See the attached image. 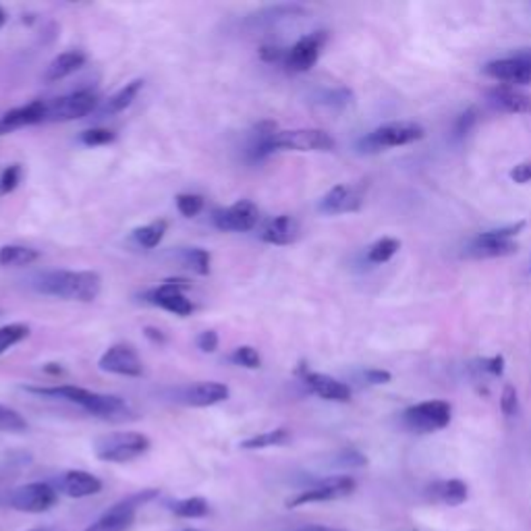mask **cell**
Returning a JSON list of instances; mask_svg holds the SVG:
<instances>
[{
  "instance_id": "cell-8",
  "label": "cell",
  "mask_w": 531,
  "mask_h": 531,
  "mask_svg": "<svg viewBox=\"0 0 531 531\" xmlns=\"http://www.w3.org/2000/svg\"><path fill=\"white\" fill-rule=\"evenodd\" d=\"M98 109V98L94 92L79 90L73 94L46 100L44 123H69L88 117Z\"/></svg>"
},
{
  "instance_id": "cell-41",
  "label": "cell",
  "mask_w": 531,
  "mask_h": 531,
  "mask_svg": "<svg viewBox=\"0 0 531 531\" xmlns=\"http://www.w3.org/2000/svg\"><path fill=\"white\" fill-rule=\"evenodd\" d=\"M21 175H24V170H21L19 164H11V167H6L3 170V175H0V193L6 196V193L15 191L17 185L21 183Z\"/></svg>"
},
{
  "instance_id": "cell-10",
  "label": "cell",
  "mask_w": 531,
  "mask_h": 531,
  "mask_svg": "<svg viewBox=\"0 0 531 531\" xmlns=\"http://www.w3.org/2000/svg\"><path fill=\"white\" fill-rule=\"evenodd\" d=\"M357 488V482L353 478L349 476H333L326 479H320L314 486L307 488V490L299 492L297 497H293L286 500V507L289 508H297L304 505H312V502H330V500H339L353 494Z\"/></svg>"
},
{
  "instance_id": "cell-23",
  "label": "cell",
  "mask_w": 531,
  "mask_h": 531,
  "mask_svg": "<svg viewBox=\"0 0 531 531\" xmlns=\"http://www.w3.org/2000/svg\"><path fill=\"white\" fill-rule=\"evenodd\" d=\"M61 490L71 498H85L102 492V482L88 471L73 469L61 478Z\"/></svg>"
},
{
  "instance_id": "cell-27",
  "label": "cell",
  "mask_w": 531,
  "mask_h": 531,
  "mask_svg": "<svg viewBox=\"0 0 531 531\" xmlns=\"http://www.w3.org/2000/svg\"><path fill=\"white\" fill-rule=\"evenodd\" d=\"M143 90V79H133V82L125 83L123 88H121L117 94H112L109 100H106L104 106H102V112L104 117L106 114H119L123 112L125 109H129L135 102V98L141 94Z\"/></svg>"
},
{
  "instance_id": "cell-50",
  "label": "cell",
  "mask_w": 531,
  "mask_h": 531,
  "mask_svg": "<svg viewBox=\"0 0 531 531\" xmlns=\"http://www.w3.org/2000/svg\"><path fill=\"white\" fill-rule=\"evenodd\" d=\"M146 336H148V339L152 341V343H158V344H162V343H164V334H162V330H158V328L148 326V328H146Z\"/></svg>"
},
{
  "instance_id": "cell-1",
  "label": "cell",
  "mask_w": 531,
  "mask_h": 531,
  "mask_svg": "<svg viewBox=\"0 0 531 531\" xmlns=\"http://www.w3.org/2000/svg\"><path fill=\"white\" fill-rule=\"evenodd\" d=\"M25 391L40 394V397L69 401V403L82 407L85 413L94 415V418L104 420V421H127L135 418L133 409L129 407L125 399L117 397V394L94 392V391L82 389V386H73V384L27 386Z\"/></svg>"
},
{
  "instance_id": "cell-17",
  "label": "cell",
  "mask_w": 531,
  "mask_h": 531,
  "mask_svg": "<svg viewBox=\"0 0 531 531\" xmlns=\"http://www.w3.org/2000/svg\"><path fill=\"white\" fill-rule=\"evenodd\" d=\"M301 380L304 384L314 392L315 397L324 399V401H333V403H349L351 401V389L341 380H336L328 374H320V372H310L305 368L299 370Z\"/></svg>"
},
{
  "instance_id": "cell-5",
  "label": "cell",
  "mask_w": 531,
  "mask_h": 531,
  "mask_svg": "<svg viewBox=\"0 0 531 531\" xmlns=\"http://www.w3.org/2000/svg\"><path fill=\"white\" fill-rule=\"evenodd\" d=\"M152 442L141 432H114L96 440V457L104 463H129L146 455Z\"/></svg>"
},
{
  "instance_id": "cell-2",
  "label": "cell",
  "mask_w": 531,
  "mask_h": 531,
  "mask_svg": "<svg viewBox=\"0 0 531 531\" xmlns=\"http://www.w3.org/2000/svg\"><path fill=\"white\" fill-rule=\"evenodd\" d=\"M34 289L42 295L92 304L102 291V278L92 270H53L35 276Z\"/></svg>"
},
{
  "instance_id": "cell-39",
  "label": "cell",
  "mask_w": 531,
  "mask_h": 531,
  "mask_svg": "<svg viewBox=\"0 0 531 531\" xmlns=\"http://www.w3.org/2000/svg\"><path fill=\"white\" fill-rule=\"evenodd\" d=\"M82 143L88 148H100V146H109L114 140H117V135L111 129H102V127H96V129H88V131L82 133Z\"/></svg>"
},
{
  "instance_id": "cell-44",
  "label": "cell",
  "mask_w": 531,
  "mask_h": 531,
  "mask_svg": "<svg viewBox=\"0 0 531 531\" xmlns=\"http://www.w3.org/2000/svg\"><path fill=\"white\" fill-rule=\"evenodd\" d=\"M365 463H368V459L355 449H344L343 453L336 457V465H341V468H363Z\"/></svg>"
},
{
  "instance_id": "cell-31",
  "label": "cell",
  "mask_w": 531,
  "mask_h": 531,
  "mask_svg": "<svg viewBox=\"0 0 531 531\" xmlns=\"http://www.w3.org/2000/svg\"><path fill=\"white\" fill-rule=\"evenodd\" d=\"M179 262H181L185 268L191 270L193 275H199V276H206L210 275V251L202 249V247H191V249H183L181 254H179Z\"/></svg>"
},
{
  "instance_id": "cell-25",
  "label": "cell",
  "mask_w": 531,
  "mask_h": 531,
  "mask_svg": "<svg viewBox=\"0 0 531 531\" xmlns=\"http://www.w3.org/2000/svg\"><path fill=\"white\" fill-rule=\"evenodd\" d=\"M83 64H85V54L79 53V50H67V53H61L59 56H54L46 67L44 82L48 83L61 82V79L73 75L75 71L83 67Z\"/></svg>"
},
{
  "instance_id": "cell-43",
  "label": "cell",
  "mask_w": 531,
  "mask_h": 531,
  "mask_svg": "<svg viewBox=\"0 0 531 531\" xmlns=\"http://www.w3.org/2000/svg\"><path fill=\"white\" fill-rule=\"evenodd\" d=\"M500 409H502V413L507 415V418H513V415L517 413V409H519V399H517V389L513 384H505V389H502Z\"/></svg>"
},
{
  "instance_id": "cell-46",
  "label": "cell",
  "mask_w": 531,
  "mask_h": 531,
  "mask_svg": "<svg viewBox=\"0 0 531 531\" xmlns=\"http://www.w3.org/2000/svg\"><path fill=\"white\" fill-rule=\"evenodd\" d=\"M196 344L202 353H214L218 349V334L214 330H204V333L198 334Z\"/></svg>"
},
{
  "instance_id": "cell-26",
  "label": "cell",
  "mask_w": 531,
  "mask_h": 531,
  "mask_svg": "<svg viewBox=\"0 0 531 531\" xmlns=\"http://www.w3.org/2000/svg\"><path fill=\"white\" fill-rule=\"evenodd\" d=\"M304 13V6L299 5H276V6H266V9L254 13L247 19V25H254V27H270V25H276L281 24V21L289 19V17H295Z\"/></svg>"
},
{
  "instance_id": "cell-52",
  "label": "cell",
  "mask_w": 531,
  "mask_h": 531,
  "mask_svg": "<svg viewBox=\"0 0 531 531\" xmlns=\"http://www.w3.org/2000/svg\"><path fill=\"white\" fill-rule=\"evenodd\" d=\"M517 59H521V61H526L527 64H531V48H521V50H517V53H513Z\"/></svg>"
},
{
  "instance_id": "cell-19",
  "label": "cell",
  "mask_w": 531,
  "mask_h": 531,
  "mask_svg": "<svg viewBox=\"0 0 531 531\" xmlns=\"http://www.w3.org/2000/svg\"><path fill=\"white\" fill-rule=\"evenodd\" d=\"M488 104L492 109L508 114H531V96L526 92L515 88V85L498 83L486 92Z\"/></svg>"
},
{
  "instance_id": "cell-29",
  "label": "cell",
  "mask_w": 531,
  "mask_h": 531,
  "mask_svg": "<svg viewBox=\"0 0 531 531\" xmlns=\"http://www.w3.org/2000/svg\"><path fill=\"white\" fill-rule=\"evenodd\" d=\"M40 260V254L25 246H3L0 247V266L3 268H24Z\"/></svg>"
},
{
  "instance_id": "cell-3",
  "label": "cell",
  "mask_w": 531,
  "mask_h": 531,
  "mask_svg": "<svg viewBox=\"0 0 531 531\" xmlns=\"http://www.w3.org/2000/svg\"><path fill=\"white\" fill-rule=\"evenodd\" d=\"M333 135L322 129H291V131H276V125L270 123L266 131H260L254 154L257 158L272 152H330L334 150Z\"/></svg>"
},
{
  "instance_id": "cell-35",
  "label": "cell",
  "mask_w": 531,
  "mask_h": 531,
  "mask_svg": "<svg viewBox=\"0 0 531 531\" xmlns=\"http://www.w3.org/2000/svg\"><path fill=\"white\" fill-rule=\"evenodd\" d=\"M27 430V421L24 415L15 409L6 407L0 403V432H11V434H21Z\"/></svg>"
},
{
  "instance_id": "cell-4",
  "label": "cell",
  "mask_w": 531,
  "mask_h": 531,
  "mask_svg": "<svg viewBox=\"0 0 531 531\" xmlns=\"http://www.w3.org/2000/svg\"><path fill=\"white\" fill-rule=\"evenodd\" d=\"M423 135H426V129L420 123H413V121H391V123L380 125L374 131L363 135L357 148L363 154H376L389 148L409 146V143L423 140Z\"/></svg>"
},
{
  "instance_id": "cell-22",
  "label": "cell",
  "mask_w": 531,
  "mask_h": 531,
  "mask_svg": "<svg viewBox=\"0 0 531 531\" xmlns=\"http://www.w3.org/2000/svg\"><path fill=\"white\" fill-rule=\"evenodd\" d=\"M426 497L444 507H459L469 497V488L463 479H438L426 488Z\"/></svg>"
},
{
  "instance_id": "cell-34",
  "label": "cell",
  "mask_w": 531,
  "mask_h": 531,
  "mask_svg": "<svg viewBox=\"0 0 531 531\" xmlns=\"http://www.w3.org/2000/svg\"><path fill=\"white\" fill-rule=\"evenodd\" d=\"M30 336V326L15 322V324L0 326V355H5L6 351L15 347L21 341H25Z\"/></svg>"
},
{
  "instance_id": "cell-12",
  "label": "cell",
  "mask_w": 531,
  "mask_h": 531,
  "mask_svg": "<svg viewBox=\"0 0 531 531\" xmlns=\"http://www.w3.org/2000/svg\"><path fill=\"white\" fill-rule=\"evenodd\" d=\"M59 500V492L46 482H34L15 488L9 494V505L19 513H46L56 505Z\"/></svg>"
},
{
  "instance_id": "cell-55",
  "label": "cell",
  "mask_w": 531,
  "mask_h": 531,
  "mask_svg": "<svg viewBox=\"0 0 531 531\" xmlns=\"http://www.w3.org/2000/svg\"><path fill=\"white\" fill-rule=\"evenodd\" d=\"M185 531H199V529H185Z\"/></svg>"
},
{
  "instance_id": "cell-51",
  "label": "cell",
  "mask_w": 531,
  "mask_h": 531,
  "mask_svg": "<svg viewBox=\"0 0 531 531\" xmlns=\"http://www.w3.org/2000/svg\"><path fill=\"white\" fill-rule=\"evenodd\" d=\"M295 531H347V529H339V527H328V526H315V523H312V526H304V527H297Z\"/></svg>"
},
{
  "instance_id": "cell-37",
  "label": "cell",
  "mask_w": 531,
  "mask_h": 531,
  "mask_svg": "<svg viewBox=\"0 0 531 531\" xmlns=\"http://www.w3.org/2000/svg\"><path fill=\"white\" fill-rule=\"evenodd\" d=\"M523 228H526V220L515 222V225H507L500 228H494V231H486L479 233L478 239L482 241H494V243H505V241H515V237L519 235Z\"/></svg>"
},
{
  "instance_id": "cell-28",
  "label": "cell",
  "mask_w": 531,
  "mask_h": 531,
  "mask_svg": "<svg viewBox=\"0 0 531 531\" xmlns=\"http://www.w3.org/2000/svg\"><path fill=\"white\" fill-rule=\"evenodd\" d=\"M289 440H291L289 430L276 428V430H268V432L246 438L239 447L243 450H262V449H272V447H283V444H289Z\"/></svg>"
},
{
  "instance_id": "cell-24",
  "label": "cell",
  "mask_w": 531,
  "mask_h": 531,
  "mask_svg": "<svg viewBox=\"0 0 531 531\" xmlns=\"http://www.w3.org/2000/svg\"><path fill=\"white\" fill-rule=\"evenodd\" d=\"M517 251H519V246H517L515 241L494 243V241H482L476 237V239L465 247L463 256L471 257V260H497V257L515 256Z\"/></svg>"
},
{
  "instance_id": "cell-9",
  "label": "cell",
  "mask_w": 531,
  "mask_h": 531,
  "mask_svg": "<svg viewBox=\"0 0 531 531\" xmlns=\"http://www.w3.org/2000/svg\"><path fill=\"white\" fill-rule=\"evenodd\" d=\"M189 289L191 283L185 281V278H167V281L154 286V289H150L143 295V301L150 305L160 307V310L181 315V318H188L196 310L191 301L185 297V291Z\"/></svg>"
},
{
  "instance_id": "cell-11",
  "label": "cell",
  "mask_w": 531,
  "mask_h": 531,
  "mask_svg": "<svg viewBox=\"0 0 531 531\" xmlns=\"http://www.w3.org/2000/svg\"><path fill=\"white\" fill-rule=\"evenodd\" d=\"M212 222L218 231L225 233H247L254 231L260 222V208L251 199H239L233 206L218 208L212 214Z\"/></svg>"
},
{
  "instance_id": "cell-6",
  "label": "cell",
  "mask_w": 531,
  "mask_h": 531,
  "mask_svg": "<svg viewBox=\"0 0 531 531\" xmlns=\"http://www.w3.org/2000/svg\"><path fill=\"white\" fill-rule=\"evenodd\" d=\"M403 426L415 434L440 432L453 420V407L447 401L434 399L407 407L403 411Z\"/></svg>"
},
{
  "instance_id": "cell-38",
  "label": "cell",
  "mask_w": 531,
  "mask_h": 531,
  "mask_svg": "<svg viewBox=\"0 0 531 531\" xmlns=\"http://www.w3.org/2000/svg\"><path fill=\"white\" fill-rule=\"evenodd\" d=\"M175 202H177V210L181 212L185 218L198 217L204 208V198L198 196V193H179Z\"/></svg>"
},
{
  "instance_id": "cell-36",
  "label": "cell",
  "mask_w": 531,
  "mask_h": 531,
  "mask_svg": "<svg viewBox=\"0 0 531 531\" xmlns=\"http://www.w3.org/2000/svg\"><path fill=\"white\" fill-rule=\"evenodd\" d=\"M228 360H231L235 365H239V368H246V370H257L262 365L260 353H257L254 347H249V344H241V347H237Z\"/></svg>"
},
{
  "instance_id": "cell-42",
  "label": "cell",
  "mask_w": 531,
  "mask_h": 531,
  "mask_svg": "<svg viewBox=\"0 0 531 531\" xmlns=\"http://www.w3.org/2000/svg\"><path fill=\"white\" fill-rule=\"evenodd\" d=\"M476 123H478V111L476 109H468L463 114H459V119H457V123H455V129H453L455 138L457 140H463L465 135H468L471 131L473 125H476Z\"/></svg>"
},
{
  "instance_id": "cell-15",
  "label": "cell",
  "mask_w": 531,
  "mask_h": 531,
  "mask_svg": "<svg viewBox=\"0 0 531 531\" xmlns=\"http://www.w3.org/2000/svg\"><path fill=\"white\" fill-rule=\"evenodd\" d=\"M365 199L363 185H349L341 183L334 185L333 189L322 196L318 202V212L328 214V217H336V214H351L362 210Z\"/></svg>"
},
{
  "instance_id": "cell-14",
  "label": "cell",
  "mask_w": 531,
  "mask_h": 531,
  "mask_svg": "<svg viewBox=\"0 0 531 531\" xmlns=\"http://www.w3.org/2000/svg\"><path fill=\"white\" fill-rule=\"evenodd\" d=\"M98 368L106 372V374L114 376H127V378H138L143 374V363L141 357L138 355L131 344H112L102 353L98 360Z\"/></svg>"
},
{
  "instance_id": "cell-48",
  "label": "cell",
  "mask_w": 531,
  "mask_h": 531,
  "mask_svg": "<svg viewBox=\"0 0 531 531\" xmlns=\"http://www.w3.org/2000/svg\"><path fill=\"white\" fill-rule=\"evenodd\" d=\"M363 378H365V382H368V384H374V386L389 384L391 380H392L391 372H386V370H376V368H374V370H365Z\"/></svg>"
},
{
  "instance_id": "cell-30",
  "label": "cell",
  "mask_w": 531,
  "mask_h": 531,
  "mask_svg": "<svg viewBox=\"0 0 531 531\" xmlns=\"http://www.w3.org/2000/svg\"><path fill=\"white\" fill-rule=\"evenodd\" d=\"M167 231H169L167 220H154V222H150V225L135 228L133 241L143 249H154V247L160 246V241L164 239Z\"/></svg>"
},
{
  "instance_id": "cell-54",
  "label": "cell",
  "mask_w": 531,
  "mask_h": 531,
  "mask_svg": "<svg viewBox=\"0 0 531 531\" xmlns=\"http://www.w3.org/2000/svg\"><path fill=\"white\" fill-rule=\"evenodd\" d=\"M27 531H63L59 527H42V529H27Z\"/></svg>"
},
{
  "instance_id": "cell-20",
  "label": "cell",
  "mask_w": 531,
  "mask_h": 531,
  "mask_svg": "<svg viewBox=\"0 0 531 531\" xmlns=\"http://www.w3.org/2000/svg\"><path fill=\"white\" fill-rule=\"evenodd\" d=\"M46 114V100H34V102L25 106H17L0 117V135H6L11 131H17L21 127L40 125L44 123Z\"/></svg>"
},
{
  "instance_id": "cell-53",
  "label": "cell",
  "mask_w": 531,
  "mask_h": 531,
  "mask_svg": "<svg viewBox=\"0 0 531 531\" xmlns=\"http://www.w3.org/2000/svg\"><path fill=\"white\" fill-rule=\"evenodd\" d=\"M5 24H6V13H5L3 6H0V27H3Z\"/></svg>"
},
{
  "instance_id": "cell-49",
  "label": "cell",
  "mask_w": 531,
  "mask_h": 531,
  "mask_svg": "<svg viewBox=\"0 0 531 531\" xmlns=\"http://www.w3.org/2000/svg\"><path fill=\"white\" fill-rule=\"evenodd\" d=\"M285 50L276 48V46H264L260 50V56L266 63H278V61H285Z\"/></svg>"
},
{
  "instance_id": "cell-40",
  "label": "cell",
  "mask_w": 531,
  "mask_h": 531,
  "mask_svg": "<svg viewBox=\"0 0 531 531\" xmlns=\"http://www.w3.org/2000/svg\"><path fill=\"white\" fill-rule=\"evenodd\" d=\"M320 102L324 106H330V109H344L353 102V94L347 88H336V90H328L324 94L320 96Z\"/></svg>"
},
{
  "instance_id": "cell-32",
  "label": "cell",
  "mask_w": 531,
  "mask_h": 531,
  "mask_svg": "<svg viewBox=\"0 0 531 531\" xmlns=\"http://www.w3.org/2000/svg\"><path fill=\"white\" fill-rule=\"evenodd\" d=\"M170 511L172 515L181 517V519H202V517H206L208 511H210V507H208L206 498L191 497L172 502Z\"/></svg>"
},
{
  "instance_id": "cell-7",
  "label": "cell",
  "mask_w": 531,
  "mask_h": 531,
  "mask_svg": "<svg viewBox=\"0 0 531 531\" xmlns=\"http://www.w3.org/2000/svg\"><path fill=\"white\" fill-rule=\"evenodd\" d=\"M158 497V490H141L138 494H131L123 500H119L117 505H112L109 511H106L96 523L85 531H127L133 526L135 515H138L140 507L148 505L150 500H154Z\"/></svg>"
},
{
  "instance_id": "cell-13",
  "label": "cell",
  "mask_w": 531,
  "mask_h": 531,
  "mask_svg": "<svg viewBox=\"0 0 531 531\" xmlns=\"http://www.w3.org/2000/svg\"><path fill=\"white\" fill-rule=\"evenodd\" d=\"M328 34L326 32H312L299 38L285 54V67L293 73H305L315 63L320 61L322 48L326 46Z\"/></svg>"
},
{
  "instance_id": "cell-45",
  "label": "cell",
  "mask_w": 531,
  "mask_h": 531,
  "mask_svg": "<svg viewBox=\"0 0 531 531\" xmlns=\"http://www.w3.org/2000/svg\"><path fill=\"white\" fill-rule=\"evenodd\" d=\"M478 363V368L490 376H502V372H505V357L502 355L486 357V360H479Z\"/></svg>"
},
{
  "instance_id": "cell-16",
  "label": "cell",
  "mask_w": 531,
  "mask_h": 531,
  "mask_svg": "<svg viewBox=\"0 0 531 531\" xmlns=\"http://www.w3.org/2000/svg\"><path fill=\"white\" fill-rule=\"evenodd\" d=\"M228 394H231V391L222 382H198L177 389L172 392V401L185 407H212L225 403Z\"/></svg>"
},
{
  "instance_id": "cell-33",
  "label": "cell",
  "mask_w": 531,
  "mask_h": 531,
  "mask_svg": "<svg viewBox=\"0 0 531 531\" xmlns=\"http://www.w3.org/2000/svg\"><path fill=\"white\" fill-rule=\"evenodd\" d=\"M401 241L392 239V237H382L376 243H372L368 247V262L370 264H386L391 262L394 256L399 254Z\"/></svg>"
},
{
  "instance_id": "cell-18",
  "label": "cell",
  "mask_w": 531,
  "mask_h": 531,
  "mask_svg": "<svg viewBox=\"0 0 531 531\" xmlns=\"http://www.w3.org/2000/svg\"><path fill=\"white\" fill-rule=\"evenodd\" d=\"M484 73L507 85H531V64L517 59L515 54L486 63Z\"/></svg>"
},
{
  "instance_id": "cell-21",
  "label": "cell",
  "mask_w": 531,
  "mask_h": 531,
  "mask_svg": "<svg viewBox=\"0 0 531 531\" xmlns=\"http://www.w3.org/2000/svg\"><path fill=\"white\" fill-rule=\"evenodd\" d=\"M299 222L289 217V214H281V217L266 222V227L260 233V239L264 243H270V246H291V243H295L299 239Z\"/></svg>"
},
{
  "instance_id": "cell-47",
  "label": "cell",
  "mask_w": 531,
  "mask_h": 531,
  "mask_svg": "<svg viewBox=\"0 0 531 531\" xmlns=\"http://www.w3.org/2000/svg\"><path fill=\"white\" fill-rule=\"evenodd\" d=\"M508 177H511V181H515L517 185L531 183V162L517 164V167L511 169V172H508Z\"/></svg>"
}]
</instances>
